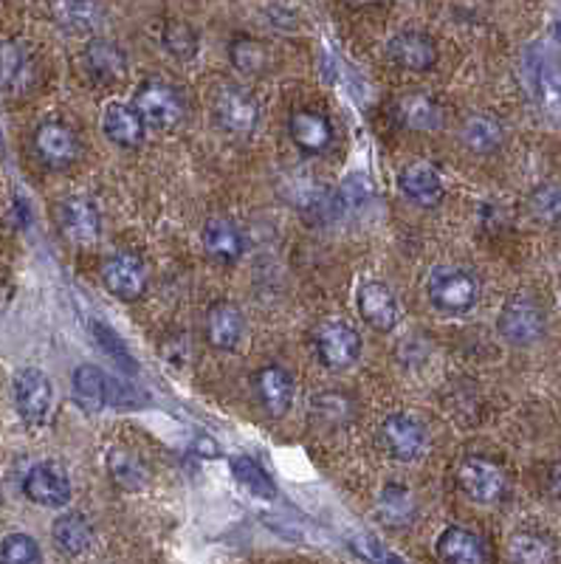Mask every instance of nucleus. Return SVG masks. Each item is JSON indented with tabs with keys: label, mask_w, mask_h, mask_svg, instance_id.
<instances>
[{
	"label": "nucleus",
	"mask_w": 561,
	"mask_h": 564,
	"mask_svg": "<svg viewBox=\"0 0 561 564\" xmlns=\"http://www.w3.org/2000/svg\"><path fill=\"white\" fill-rule=\"evenodd\" d=\"M438 556L443 564H486V544L474 530L452 525L440 533Z\"/></svg>",
	"instance_id": "14"
},
{
	"label": "nucleus",
	"mask_w": 561,
	"mask_h": 564,
	"mask_svg": "<svg viewBox=\"0 0 561 564\" xmlns=\"http://www.w3.org/2000/svg\"><path fill=\"white\" fill-rule=\"evenodd\" d=\"M23 491L32 503L60 508L71 500V480H68L60 463H37L23 480Z\"/></svg>",
	"instance_id": "10"
},
{
	"label": "nucleus",
	"mask_w": 561,
	"mask_h": 564,
	"mask_svg": "<svg viewBox=\"0 0 561 564\" xmlns=\"http://www.w3.org/2000/svg\"><path fill=\"white\" fill-rule=\"evenodd\" d=\"M105 401L116 409H135L147 404V395L124 379H108L105 381Z\"/></svg>",
	"instance_id": "38"
},
{
	"label": "nucleus",
	"mask_w": 561,
	"mask_h": 564,
	"mask_svg": "<svg viewBox=\"0 0 561 564\" xmlns=\"http://www.w3.org/2000/svg\"><path fill=\"white\" fill-rule=\"evenodd\" d=\"M548 489H550V494L559 496V500H561V463H559V466H553V469H550Z\"/></svg>",
	"instance_id": "42"
},
{
	"label": "nucleus",
	"mask_w": 561,
	"mask_h": 564,
	"mask_svg": "<svg viewBox=\"0 0 561 564\" xmlns=\"http://www.w3.org/2000/svg\"><path fill=\"white\" fill-rule=\"evenodd\" d=\"M395 119L404 128L429 133V130H438L443 124V110L429 94H404L395 103Z\"/></svg>",
	"instance_id": "22"
},
{
	"label": "nucleus",
	"mask_w": 561,
	"mask_h": 564,
	"mask_svg": "<svg viewBox=\"0 0 561 564\" xmlns=\"http://www.w3.org/2000/svg\"><path fill=\"white\" fill-rule=\"evenodd\" d=\"M254 387H258V398L265 407L268 415H283L288 412L294 401V379L288 375V370L277 368V364H268L258 373L254 379Z\"/></svg>",
	"instance_id": "17"
},
{
	"label": "nucleus",
	"mask_w": 561,
	"mask_h": 564,
	"mask_svg": "<svg viewBox=\"0 0 561 564\" xmlns=\"http://www.w3.org/2000/svg\"><path fill=\"white\" fill-rule=\"evenodd\" d=\"M0 564H43L40 544L28 533H9L0 542Z\"/></svg>",
	"instance_id": "37"
},
{
	"label": "nucleus",
	"mask_w": 561,
	"mask_h": 564,
	"mask_svg": "<svg viewBox=\"0 0 561 564\" xmlns=\"http://www.w3.org/2000/svg\"><path fill=\"white\" fill-rule=\"evenodd\" d=\"M386 51H390V60L404 71H429L438 60V48L423 32H401L390 40Z\"/></svg>",
	"instance_id": "13"
},
{
	"label": "nucleus",
	"mask_w": 561,
	"mask_h": 564,
	"mask_svg": "<svg viewBox=\"0 0 561 564\" xmlns=\"http://www.w3.org/2000/svg\"><path fill=\"white\" fill-rule=\"evenodd\" d=\"M370 201V181L365 176H350L338 184L336 192H331V215L333 218H350V215H359Z\"/></svg>",
	"instance_id": "30"
},
{
	"label": "nucleus",
	"mask_w": 561,
	"mask_h": 564,
	"mask_svg": "<svg viewBox=\"0 0 561 564\" xmlns=\"http://www.w3.org/2000/svg\"><path fill=\"white\" fill-rule=\"evenodd\" d=\"M231 475L246 491H251L254 496H263V500H274L277 489H274V480L265 475V469L258 460L251 457H231Z\"/></svg>",
	"instance_id": "34"
},
{
	"label": "nucleus",
	"mask_w": 561,
	"mask_h": 564,
	"mask_svg": "<svg viewBox=\"0 0 561 564\" xmlns=\"http://www.w3.org/2000/svg\"><path fill=\"white\" fill-rule=\"evenodd\" d=\"M51 537H55V544L60 548L62 553H68V556H80V553H85L91 548V542H94V528H91V523L82 514H62L60 519L55 523V528H51Z\"/></svg>",
	"instance_id": "29"
},
{
	"label": "nucleus",
	"mask_w": 561,
	"mask_h": 564,
	"mask_svg": "<svg viewBox=\"0 0 561 564\" xmlns=\"http://www.w3.org/2000/svg\"><path fill=\"white\" fill-rule=\"evenodd\" d=\"M231 65L249 76H260L271 69V51L265 43L251 40V37H237L229 46Z\"/></svg>",
	"instance_id": "32"
},
{
	"label": "nucleus",
	"mask_w": 561,
	"mask_h": 564,
	"mask_svg": "<svg viewBox=\"0 0 561 564\" xmlns=\"http://www.w3.org/2000/svg\"><path fill=\"white\" fill-rule=\"evenodd\" d=\"M427 293L434 308L446 313H466L472 311L477 297H480V283L466 268L457 265H440L429 274Z\"/></svg>",
	"instance_id": "1"
},
{
	"label": "nucleus",
	"mask_w": 561,
	"mask_h": 564,
	"mask_svg": "<svg viewBox=\"0 0 561 564\" xmlns=\"http://www.w3.org/2000/svg\"><path fill=\"white\" fill-rule=\"evenodd\" d=\"M102 283L114 297L133 302L147 291V268L135 254L116 252L102 265Z\"/></svg>",
	"instance_id": "9"
},
{
	"label": "nucleus",
	"mask_w": 561,
	"mask_h": 564,
	"mask_svg": "<svg viewBox=\"0 0 561 564\" xmlns=\"http://www.w3.org/2000/svg\"><path fill=\"white\" fill-rule=\"evenodd\" d=\"M379 443L395 460H418L427 452V427L413 415H390L379 429Z\"/></svg>",
	"instance_id": "5"
},
{
	"label": "nucleus",
	"mask_w": 561,
	"mask_h": 564,
	"mask_svg": "<svg viewBox=\"0 0 561 564\" xmlns=\"http://www.w3.org/2000/svg\"><path fill=\"white\" fill-rule=\"evenodd\" d=\"M108 475L119 489L124 491H142L147 485L150 475L144 463L128 449H110L108 452Z\"/></svg>",
	"instance_id": "31"
},
{
	"label": "nucleus",
	"mask_w": 561,
	"mask_h": 564,
	"mask_svg": "<svg viewBox=\"0 0 561 564\" xmlns=\"http://www.w3.org/2000/svg\"><path fill=\"white\" fill-rule=\"evenodd\" d=\"M51 401H55V389L43 370L26 368L14 375V404H17L23 421L34 423V427L46 423Z\"/></svg>",
	"instance_id": "8"
},
{
	"label": "nucleus",
	"mask_w": 561,
	"mask_h": 564,
	"mask_svg": "<svg viewBox=\"0 0 561 564\" xmlns=\"http://www.w3.org/2000/svg\"><path fill=\"white\" fill-rule=\"evenodd\" d=\"M345 407H347L345 395L327 393V395H322V398H317V415H322V418H331L336 427H338V423L347 421Z\"/></svg>",
	"instance_id": "41"
},
{
	"label": "nucleus",
	"mask_w": 561,
	"mask_h": 564,
	"mask_svg": "<svg viewBox=\"0 0 561 564\" xmlns=\"http://www.w3.org/2000/svg\"><path fill=\"white\" fill-rule=\"evenodd\" d=\"M243 336V313L231 302H215L206 311V339L215 350H231Z\"/></svg>",
	"instance_id": "19"
},
{
	"label": "nucleus",
	"mask_w": 561,
	"mask_h": 564,
	"mask_svg": "<svg viewBox=\"0 0 561 564\" xmlns=\"http://www.w3.org/2000/svg\"><path fill=\"white\" fill-rule=\"evenodd\" d=\"M500 331L511 345H534L545 336V311L536 300L516 293L502 305Z\"/></svg>",
	"instance_id": "7"
},
{
	"label": "nucleus",
	"mask_w": 561,
	"mask_h": 564,
	"mask_svg": "<svg viewBox=\"0 0 561 564\" xmlns=\"http://www.w3.org/2000/svg\"><path fill=\"white\" fill-rule=\"evenodd\" d=\"M508 562L511 564H553L556 544L545 533L520 530L508 539Z\"/></svg>",
	"instance_id": "28"
},
{
	"label": "nucleus",
	"mask_w": 561,
	"mask_h": 564,
	"mask_svg": "<svg viewBox=\"0 0 561 564\" xmlns=\"http://www.w3.org/2000/svg\"><path fill=\"white\" fill-rule=\"evenodd\" d=\"M359 311L375 331H393L398 322V305L393 291L381 283H365L359 291Z\"/></svg>",
	"instance_id": "20"
},
{
	"label": "nucleus",
	"mask_w": 561,
	"mask_h": 564,
	"mask_svg": "<svg viewBox=\"0 0 561 564\" xmlns=\"http://www.w3.org/2000/svg\"><path fill=\"white\" fill-rule=\"evenodd\" d=\"M353 551L372 564H401L393 553H386V548H381V542H375V539H370V537L353 539Z\"/></svg>",
	"instance_id": "40"
},
{
	"label": "nucleus",
	"mask_w": 561,
	"mask_h": 564,
	"mask_svg": "<svg viewBox=\"0 0 561 564\" xmlns=\"http://www.w3.org/2000/svg\"><path fill=\"white\" fill-rule=\"evenodd\" d=\"M57 224L74 243H94L102 231L99 209L88 197H65L57 204Z\"/></svg>",
	"instance_id": "11"
},
{
	"label": "nucleus",
	"mask_w": 561,
	"mask_h": 564,
	"mask_svg": "<svg viewBox=\"0 0 561 564\" xmlns=\"http://www.w3.org/2000/svg\"><path fill=\"white\" fill-rule=\"evenodd\" d=\"M34 62L26 48L17 43H0V88L23 94L32 88Z\"/></svg>",
	"instance_id": "21"
},
{
	"label": "nucleus",
	"mask_w": 561,
	"mask_h": 564,
	"mask_svg": "<svg viewBox=\"0 0 561 564\" xmlns=\"http://www.w3.org/2000/svg\"><path fill=\"white\" fill-rule=\"evenodd\" d=\"M203 245L206 252L212 254L220 263H235L240 254H243V238L231 220L224 218H212L210 224L203 226Z\"/></svg>",
	"instance_id": "27"
},
{
	"label": "nucleus",
	"mask_w": 561,
	"mask_h": 564,
	"mask_svg": "<svg viewBox=\"0 0 561 564\" xmlns=\"http://www.w3.org/2000/svg\"><path fill=\"white\" fill-rule=\"evenodd\" d=\"M415 511H418V505H415V494L409 489L395 483L381 489L375 514H379V519L386 528H406V525H413Z\"/></svg>",
	"instance_id": "26"
},
{
	"label": "nucleus",
	"mask_w": 561,
	"mask_h": 564,
	"mask_svg": "<svg viewBox=\"0 0 561 564\" xmlns=\"http://www.w3.org/2000/svg\"><path fill=\"white\" fill-rule=\"evenodd\" d=\"M91 334H94V339L99 341L102 350H105V353H108L110 359L116 361V364H122V368L128 370V373H133V370H135L133 356L128 353V347H124V341L119 339V336H116L108 325H102V322H94V327H91Z\"/></svg>",
	"instance_id": "39"
},
{
	"label": "nucleus",
	"mask_w": 561,
	"mask_h": 564,
	"mask_svg": "<svg viewBox=\"0 0 561 564\" xmlns=\"http://www.w3.org/2000/svg\"><path fill=\"white\" fill-rule=\"evenodd\" d=\"M536 94H539L541 108L561 116V69L556 62H541L536 69Z\"/></svg>",
	"instance_id": "35"
},
{
	"label": "nucleus",
	"mask_w": 561,
	"mask_h": 564,
	"mask_svg": "<svg viewBox=\"0 0 561 564\" xmlns=\"http://www.w3.org/2000/svg\"><path fill=\"white\" fill-rule=\"evenodd\" d=\"M162 43L176 60H192V57L198 55V35L181 21L164 23Z\"/></svg>",
	"instance_id": "36"
},
{
	"label": "nucleus",
	"mask_w": 561,
	"mask_h": 564,
	"mask_svg": "<svg viewBox=\"0 0 561 564\" xmlns=\"http://www.w3.org/2000/svg\"><path fill=\"white\" fill-rule=\"evenodd\" d=\"M85 69L99 82L122 80L124 71H128V57H124V51L116 43L94 40L85 48Z\"/></svg>",
	"instance_id": "23"
},
{
	"label": "nucleus",
	"mask_w": 561,
	"mask_h": 564,
	"mask_svg": "<svg viewBox=\"0 0 561 564\" xmlns=\"http://www.w3.org/2000/svg\"><path fill=\"white\" fill-rule=\"evenodd\" d=\"M105 381L108 375H102L99 370L91 364H82L74 373V398L85 412H99L102 407H108L105 401Z\"/></svg>",
	"instance_id": "33"
},
{
	"label": "nucleus",
	"mask_w": 561,
	"mask_h": 564,
	"mask_svg": "<svg viewBox=\"0 0 561 564\" xmlns=\"http://www.w3.org/2000/svg\"><path fill=\"white\" fill-rule=\"evenodd\" d=\"M195 449L201 452V455H217V446L212 441H206V437H198Z\"/></svg>",
	"instance_id": "43"
},
{
	"label": "nucleus",
	"mask_w": 561,
	"mask_h": 564,
	"mask_svg": "<svg viewBox=\"0 0 561 564\" xmlns=\"http://www.w3.org/2000/svg\"><path fill=\"white\" fill-rule=\"evenodd\" d=\"M144 119L142 113L135 110V105H124V103H114L108 105L105 116H102V130L105 136L110 139L119 147H139L144 139Z\"/></svg>",
	"instance_id": "15"
},
{
	"label": "nucleus",
	"mask_w": 561,
	"mask_h": 564,
	"mask_svg": "<svg viewBox=\"0 0 561 564\" xmlns=\"http://www.w3.org/2000/svg\"><path fill=\"white\" fill-rule=\"evenodd\" d=\"M34 147L40 153L43 161L55 170L71 167L80 156V139L68 124L62 122H43L34 133Z\"/></svg>",
	"instance_id": "12"
},
{
	"label": "nucleus",
	"mask_w": 561,
	"mask_h": 564,
	"mask_svg": "<svg viewBox=\"0 0 561 564\" xmlns=\"http://www.w3.org/2000/svg\"><path fill=\"white\" fill-rule=\"evenodd\" d=\"M291 139L308 156L325 153L333 142V128L325 116L317 110H297L291 116Z\"/></svg>",
	"instance_id": "16"
},
{
	"label": "nucleus",
	"mask_w": 561,
	"mask_h": 564,
	"mask_svg": "<svg viewBox=\"0 0 561 564\" xmlns=\"http://www.w3.org/2000/svg\"><path fill=\"white\" fill-rule=\"evenodd\" d=\"M461 139L468 151L486 156V153H494L497 147H500L502 139H505V130H502V124L497 116L472 113L466 122H463Z\"/></svg>",
	"instance_id": "25"
},
{
	"label": "nucleus",
	"mask_w": 561,
	"mask_h": 564,
	"mask_svg": "<svg viewBox=\"0 0 561 564\" xmlns=\"http://www.w3.org/2000/svg\"><path fill=\"white\" fill-rule=\"evenodd\" d=\"M401 192H404L413 204L418 206H434L443 197V178L434 170L432 164H413L401 172Z\"/></svg>",
	"instance_id": "18"
},
{
	"label": "nucleus",
	"mask_w": 561,
	"mask_h": 564,
	"mask_svg": "<svg viewBox=\"0 0 561 564\" xmlns=\"http://www.w3.org/2000/svg\"><path fill=\"white\" fill-rule=\"evenodd\" d=\"M313 341H317V353L322 364L331 370L353 368L361 353L359 334L342 320L322 322L317 327V334H313Z\"/></svg>",
	"instance_id": "6"
},
{
	"label": "nucleus",
	"mask_w": 561,
	"mask_h": 564,
	"mask_svg": "<svg viewBox=\"0 0 561 564\" xmlns=\"http://www.w3.org/2000/svg\"><path fill=\"white\" fill-rule=\"evenodd\" d=\"M215 119L231 136H249L260 124V105L251 91L224 85L215 96Z\"/></svg>",
	"instance_id": "3"
},
{
	"label": "nucleus",
	"mask_w": 561,
	"mask_h": 564,
	"mask_svg": "<svg viewBox=\"0 0 561 564\" xmlns=\"http://www.w3.org/2000/svg\"><path fill=\"white\" fill-rule=\"evenodd\" d=\"M135 110L150 128H176L183 116L181 94L162 80H147L135 91Z\"/></svg>",
	"instance_id": "4"
},
{
	"label": "nucleus",
	"mask_w": 561,
	"mask_h": 564,
	"mask_svg": "<svg viewBox=\"0 0 561 564\" xmlns=\"http://www.w3.org/2000/svg\"><path fill=\"white\" fill-rule=\"evenodd\" d=\"M51 14L65 32L85 35L102 23V7L96 0H51Z\"/></svg>",
	"instance_id": "24"
},
{
	"label": "nucleus",
	"mask_w": 561,
	"mask_h": 564,
	"mask_svg": "<svg viewBox=\"0 0 561 564\" xmlns=\"http://www.w3.org/2000/svg\"><path fill=\"white\" fill-rule=\"evenodd\" d=\"M457 485L474 503L494 505L508 494V475L500 463L486 457H466L457 466Z\"/></svg>",
	"instance_id": "2"
}]
</instances>
